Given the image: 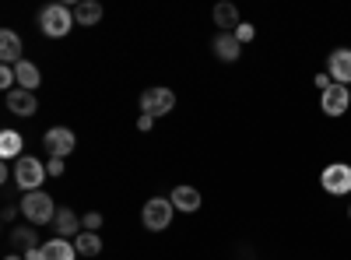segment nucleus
Instances as JSON below:
<instances>
[{
  "mask_svg": "<svg viewBox=\"0 0 351 260\" xmlns=\"http://www.w3.org/2000/svg\"><path fill=\"white\" fill-rule=\"evenodd\" d=\"M14 84H18L14 67H0V88H4V92H14Z\"/></svg>",
  "mask_w": 351,
  "mask_h": 260,
  "instance_id": "5701e85b",
  "label": "nucleus"
},
{
  "mask_svg": "<svg viewBox=\"0 0 351 260\" xmlns=\"http://www.w3.org/2000/svg\"><path fill=\"white\" fill-rule=\"evenodd\" d=\"M21 36L14 32V28H4L0 32V60H4V67H18L21 64Z\"/></svg>",
  "mask_w": 351,
  "mask_h": 260,
  "instance_id": "9d476101",
  "label": "nucleus"
},
{
  "mask_svg": "<svg viewBox=\"0 0 351 260\" xmlns=\"http://www.w3.org/2000/svg\"><path fill=\"white\" fill-rule=\"evenodd\" d=\"M11 243H14V246H25V250H36V246H39L32 228H14V233H11Z\"/></svg>",
  "mask_w": 351,
  "mask_h": 260,
  "instance_id": "412c9836",
  "label": "nucleus"
},
{
  "mask_svg": "<svg viewBox=\"0 0 351 260\" xmlns=\"http://www.w3.org/2000/svg\"><path fill=\"white\" fill-rule=\"evenodd\" d=\"M74 28V8L67 4H49L39 11V32L49 36V39H64Z\"/></svg>",
  "mask_w": 351,
  "mask_h": 260,
  "instance_id": "f257e3e1",
  "label": "nucleus"
},
{
  "mask_svg": "<svg viewBox=\"0 0 351 260\" xmlns=\"http://www.w3.org/2000/svg\"><path fill=\"white\" fill-rule=\"evenodd\" d=\"M327 71H330V81L334 84H351V49H334L327 56Z\"/></svg>",
  "mask_w": 351,
  "mask_h": 260,
  "instance_id": "1a4fd4ad",
  "label": "nucleus"
},
{
  "mask_svg": "<svg viewBox=\"0 0 351 260\" xmlns=\"http://www.w3.org/2000/svg\"><path fill=\"white\" fill-rule=\"evenodd\" d=\"M232 36L239 39V46H246V43H253V36H256V28H253L250 21H243V25H239V28H236V32H232Z\"/></svg>",
  "mask_w": 351,
  "mask_h": 260,
  "instance_id": "4be33fe9",
  "label": "nucleus"
},
{
  "mask_svg": "<svg viewBox=\"0 0 351 260\" xmlns=\"http://www.w3.org/2000/svg\"><path fill=\"white\" fill-rule=\"evenodd\" d=\"M81 225H84V233H95V228L102 225V215H99V211H88V215L81 218Z\"/></svg>",
  "mask_w": 351,
  "mask_h": 260,
  "instance_id": "b1692460",
  "label": "nucleus"
},
{
  "mask_svg": "<svg viewBox=\"0 0 351 260\" xmlns=\"http://www.w3.org/2000/svg\"><path fill=\"white\" fill-rule=\"evenodd\" d=\"M56 211H60V208H56V204H53V197L43 193V190L21 197V215L32 222V225H49V222L56 218Z\"/></svg>",
  "mask_w": 351,
  "mask_h": 260,
  "instance_id": "f03ea898",
  "label": "nucleus"
},
{
  "mask_svg": "<svg viewBox=\"0 0 351 260\" xmlns=\"http://www.w3.org/2000/svg\"><path fill=\"white\" fill-rule=\"evenodd\" d=\"M348 218H351V208H348Z\"/></svg>",
  "mask_w": 351,
  "mask_h": 260,
  "instance_id": "c756f323",
  "label": "nucleus"
},
{
  "mask_svg": "<svg viewBox=\"0 0 351 260\" xmlns=\"http://www.w3.org/2000/svg\"><path fill=\"white\" fill-rule=\"evenodd\" d=\"M8 109L14 113V117H36V109H39V99H36V92L14 88V92H8Z\"/></svg>",
  "mask_w": 351,
  "mask_h": 260,
  "instance_id": "f8f14e48",
  "label": "nucleus"
},
{
  "mask_svg": "<svg viewBox=\"0 0 351 260\" xmlns=\"http://www.w3.org/2000/svg\"><path fill=\"white\" fill-rule=\"evenodd\" d=\"M14 78H18V88H25V92H36L39 81H43V74H39V67L32 60H21L14 67Z\"/></svg>",
  "mask_w": 351,
  "mask_h": 260,
  "instance_id": "2eb2a0df",
  "label": "nucleus"
},
{
  "mask_svg": "<svg viewBox=\"0 0 351 260\" xmlns=\"http://www.w3.org/2000/svg\"><path fill=\"white\" fill-rule=\"evenodd\" d=\"M211 18H215V25L221 28V32H236V28L243 25V21H239V8H236V4H218Z\"/></svg>",
  "mask_w": 351,
  "mask_h": 260,
  "instance_id": "f3484780",
  "label": "nucleus"
},
{
  "mask_svg": "<svg viewBox=\"0 0 351 260\" xmlns=\"http://www.w3.org/2000/svg\"><path fill=\"white\" fill-rule=\"evenodd\" d=\"M43 260H77V246L56 236V239H49L43 246Z\"/></svg>",
  "mask_w": 351,
  "mask_h": 260,
  "instance_id": "4468645a",
  "label": "nucleus"
},
{
  "mask_svg": "<svg viewBox=\"0 0 351 260\" xmlns=\"http://www.w3.org/2000/svg\"><path fill=\"white\" fill-rule=\"evenodd\" d=\"M319 183H324V190L334 193V197L351 193V165H344V162H330V165L324 169V176H319Z\"/></svg>",
  "mask_w": 351,
  "mask_h": 260,
  "instance_id": "0eeeda50",
  "label": "nucleus"
},
{
  "mask_svg": "<svg viewBox=\"0 0 351 260\" xmlns=\"http://www.w3.org/2000/svg\"><path fill=\"white\" fill-rule=\"evenodd\" d=\"M43 144H46L49 158H67V155L77 148V137H74V130H67V127H49L46 137H43Z\"/></svg>",
  "mask_w": 351,
  "mask_h": 260,
  "instance_id": "423d86ee",
  "label": "nucleus"
},
{
  "mask_svg": "<svg viewBox=\"0 0 351 260\" xmlns=\"http://www.w3.org/2000/svg\"><path fill=\"white\" fill-rule=\"evenodd\" d=\"M155 117H148V113H141V120H137V130H152Z\"/></svg>",
  "mask_w": 351,
  "mask_h": 260,
  "instance_id": "a878e982",
  "label": "nucleus"
},
{
  "mask_svg": "<svg viewBox=\"0 0 351 260\" xmlns=\"http://www.w3.org/2000/svg\"><path fill=\"white\" fill-rule=\"evenodd\" d=\"M169 200H172V208L176 211H200V190L197 187H176L172 193H169Z\"/></svg>",
  "mask_w": 351,
  "mask_h": 260,
  "instance_id": "ddd939ff",
  "label": "nucleus"
},
{
  "mask_svg": "<svg viewBox=\"0 0 351 260\" xmlns=\"http://www.w3.org/2000/svg\"><path fill=\"white\" fill-rule=\"evenodd\" d=\"M172 200L169 197H152L148 204H144V211H141V222H144V228L148 233H165V228L172 225Z\"/></svg>",
  "mask_w": 351,
  "mask_h": 260,
  "instance_id": "20e7f679",
  "label": "nucleus"
},
{
  "mask_svg": "<svg viewBox=\"0 0 351 260\" xmlns=\"http://www.w3.org/2000/svg\"><path fill=\"white\" fill-rule=\"evenodd\" d=\"M53 225H56V236H60V239H71V236H81V233H77V215H74L71 208H60V211H56V218H53Z\"/></svg>",
  "mask_w": 351,
  "mask_h": 260,
  "instance_id": "a211bd4d",
  "label": "nucleus"
},
{
  "mask_svg": "<svg viewBox=\"0 0 351 260\" xmlns=\"http://www.w3.org/2000/svg\"><path fill=\"white\" fill-rule=\"evenodd\" d=\"M74 246H77V257H95V253H102L99 233H81V236L74 239Z\"/></svg>",
  "mask_w": 351,
  "mask_h": 260,
  "instance_id": "aec40b11",
  "label": "nucleus"
},
{
  "mask_svg": "<svg viewBox=\"0 0 351 260\" xmlns=\"http://www.w3.org/2000/svg\"><path fill=\"white\" fill-rule=\"evenodd\" d=\"M176 109V92L165 88V84H155V88H144L141 92V113H148V117H165V113Z\"/></svg>",
  "mask_w": 351,
  "mask_h": 260,
  "instance_id": "39448f33",
  "label": "nucleus"
},
{
  "mask_svg": "<svg viewBox=\"0 0 351 260\" xmlns=\"http://www.w3.org/2000/svg\"><path fill=\"white\" fill-rule=\"evenodd\" d=\"M316 88L327 92V88H330V78H327V74H316Z\"/></svg>",
  "mask_w": 351,
  "mask_h": 260,
  "instance_id": "bb28decb",
  "label": "nucleus"
},
{
  "mask_svg": "<svg viewBox=\"0 0 351 260\" xmlns=\"http://www.w3.org/2000/svg\"><path fill=\"white\" fill-rule=\"evenodd\" d=\"M211 49H215V56H218L221 64H236V60H239V53H243L239 39L232 36V32H218L215 43H211Z\"/></svg>",
  "mask_w": 351,
  "mask_h": 260,
  "instance_id": "9b49d317",
  "label": "nucleus"
},
{
  "mask_svg": "<svg viewBox=\"0 0 351 260\" xmlns=\"http://www.w3.org/2000/svg\"><path fill=\"white\" fill-rule=\"evenodd\" d=\"M348 106H351V88H344V84H330L327 92H319V109L327 117H344Z\"/></svg>",
  "mask_w": 351,
  "mask_h": 260,
  "instance_id": "6e6552de",
  "label": "nucleus"
},
{
  "mask_svg": "<svg viewBox=\"0 0 351 260\" xmlns=\"http://www.w3.org/2000/svg\"><path fill=\"white\" fill-rule=\"evenodd\" d=\"M74 21L77 25H99L102 21V4L99 0H81V4H74Z\"/></svg>",
  "mask_w": 351,
  "mask_h": 260,
  "instance_id": "dca6fc26",
  "label": "nucleus"
},
{
  "mask_svg": "<svg viewBox=\"0 0 351 260\" xmlns=\"http://www.w3.org/2000/svg\"><path fill=\"white\" fill-rule=\"evenodd\" d=\"M25 260H43V246H36V250H25Z\"/></svg>",
  "mask_w": 351,
  "mask_h": 260,
  "instance_id": "cd10ccee",
  "label": "nucleus"
},
{
  "mask_svg": "<svg viewBox=\"0 0 351 260\" xmlns=\"http://www.w3.org/2000/svg\"><path fill=\"white\" fill-rule=\"evenodd\" d=\"M46 176H49L46 165H43L39 158H32V155H21V158L14 162V183H18L25 193H36Z\"/></svg>",
  "mask_w": 351,
  "mask_h": 260,
  "instance_id": "7ed1b4c3",
  "label": "nucleus"
},
{
  "mask_svg": "<svg viewBox=\"0 0 351 260\" xmlns=\"http://www.w3.org/2000/svg\"><path fill=\"white\" fill-rule=\"evenodd\" d=\"M21 144H25V137L18 130H4L0 134V155L4 158H21Z\"/></svg>",
  "mask_w": 351,
  "mask_h": 260,
  "instance_id": "6ab92c4d",
  "label": "nucleus"
},
{
  "mask_svg": "<svg viewBox=\"0 0 351 260\" xmlns=\"http://www.w3.org/2000/svg\"><path fill=\"white\" fill-rule=\"evenodd\" d=\"M4 260H25V257H18V253H11V257H4Z\"/></svg>",
  "mask_w": 351,
  "mask_h": 260,
  "instance_id": "c85d7f7f",
  "label": "nucleus"
},
{
  "mask_svg": "<svg viewBox=\"0 0 351 260\" xmlns=\"http://www.w3.org/2000/svg\"><path fill=\"white\" fill-rule=\"evenodd\" d=\"M46 172H49V176H64V158H49Z\"/></svg>",
  "mask_w": 351,
  "mask_h": 260,
  "instance_id": "393cba45",
  "label": "nucleus"
}]
</instances>
